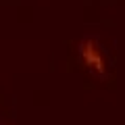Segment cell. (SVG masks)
I'll return each mask as SVG.
<instances>
[{
  "instance_id": "cell-1",
  "label": "cell",
  "mask_w": 125,
  "mask_h": 125,
  "mask_svg": "<svg viewBox=\"0 0 125 125\" xmlns=\"http://www.w3.org/2000/svg\"><path fill=\"white\" fill-rule=\"evenodd\" d=\"M79 54H81L85 67L90 71L98 73V75H104V71H106V61H104V54L100 50V46L96 44V40H83L79 44Z\"/></svg>"
}]
</instances>
